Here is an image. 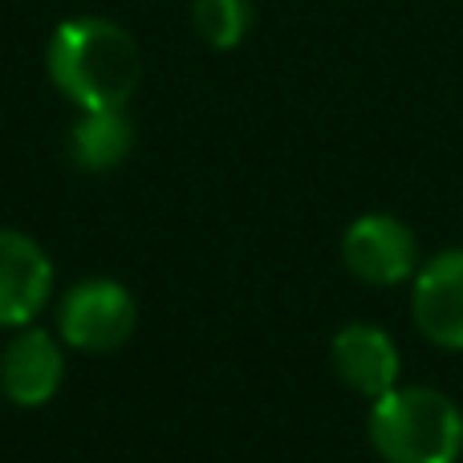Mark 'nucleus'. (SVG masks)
I'll list each match as a JSON object with an SVG mask.
<instances>
[{
	"label": "nucleus",
	"mask_w": 463,
	"mask_h": 463,
	"mask_svg": "<svg viewBox=\"0 0 463 463\" xmlns=\"http://www.w3.org/2000/svg\"><path fill=\"white\" fill-rule=\"evenodd\" d=\"M45 73L78 110H127L143 78V53L110 16H70L45 45Z\"/></svg>",
	"instance_id": "obj_1"
},
{
	"label": "nucleus",
	"mask_w": 463,
	"mask_h": 463,
	"mask_svg": "<svg viewBox=\"0 0 463 463\" xmlns=\"http://www.w3.org/2000/svg\"><path fill=\"white\" fill-rule=\"evenodd\" d=\"M366 439L383 463H459L463 411L448 391L399 383L370 402Z\"/></svg>",
	"instance_id": "obj_2"
},
{
	"label": "nucleus",
	"mask_w": 463,
	"mask_h": 463,
	"mask_svg": "<svg viewBox=\"0 0 463 463\" xmlns=\"http://www.w3.org/2000/svg\"><path fill=\"white\" fill-rule=\"evenodd\" d=\"M57 337L78 354H114L135 337L138 301L114 277H81L57 297Z\"/></svg>",
	"instance_id": "obj_3"
},
{
	"label": "nucleus",
	"mask_w": 463,
	"mask_h": 463,
	"mask_svg": "<svg viewBox=\"0 0 463 463\" xmlns=\"http://www.w3.org/2000/svg\"><path fill=\"white\" fill-rule=\"evenodd\" d=\"M342 264L354 280L370 288L411 285L423 264L415 228L391 212H366L342 232Z\"/></svg>",
	"instance_id": "obj_4"
},
{
	"label": "nucleus",
	"mask_w": 463,
	"mask_h": 463,
	"mask_svg": "<svg viewBox=\"0 0 463 463\" xmlns=\"http://www.w3.org/2000/svg\"><path fill=\"white\" fill-rule=\"evenodd\" d=\"M57 293V272L41 240L21 228H0V329H24Z\"/></svg>",
	"instance_id": "obj_5"
},
{
	"label": "nucleus",
	"mask_w": 463,
	"mask_h": 463,
	"mask_svg": "<svg viewBox=\"0 0 463 463\" xmlns=\"http://www.w3.org/2000/svg\"><path fill=\"white\" fill-rule=\"evenodd\" d=\"M65 383V342L41 326L13 329L0 350V394L21 411H41Z\"/></svg>",
	"instance_id": "obj_6"
},
{
	"label": "nucleus",
	"mask_w": 463,
	"mask_h": 463,
	"mask_svg": "<svg viewBox=\"0 0 463 463\" xmlns=\"http://www.w3.org/2000/svg\"><path fill=\"white\" fill-rule=\"evenodd\" d=\"M411 321L435 350L463 354V248H443L411 280Z\"/></svg>",
	"instance_id": "obj_7"
},
{
	"label": "nucleus",
	"mask_w": 463,
	"mask_h": 463,
	"mask_svg": "<svg viewBox=\"0 0 463 463\" xmlns=\"http://www.w3.org/2000/svg\"><path fill=\"white\" fill-rule=\"evenodd\" d=\"M329 366L345 391L362 394L366 402L383 399L402 383V350L391 329L374 321H350L329 342Z\"/></svg>",
	"instance_id": "obj_8"
},
{
	"label": "nucleus",
	"mask_w": 463,
	"mask_h": 463,
	"mask_svg": "<svg viewBox=\"0 0 463 463\" xmlns=\"http://www.w3.org/2000/svg\"><path fill=\"white\" fill-rule=\"evenodd\" d=\"M135 151V127L127 110H81L70 130V159L86 175L122 167Z\"/></svg>",
	"instance_id": "obj_9"
},
{
	"label": "nucleus",
	"mask_w": 463,
	"mask_h": 463,
	"mask_svg": "<svg viewBox=\"0 0 463 463\" xmlns=\"http://www.w3.org/2000/svg\"><path fill=\"white\" fill-rule=\"evenodd\" d=\"M192 24L203 45L236 49L252 29V0H192Z\"/></svg>",
	"instance_id": "obj_10"
}]
</instances>
